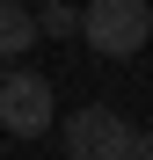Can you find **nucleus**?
<instances>
[{"label":"nucleus","mask_w":153,"mask_h":160,"mask_svg":"<svg viewBox=\"0 0 153 160\" xmlns=\"http://www.w3.org/2000/svg\"><path fill=\"white\" fill-rule=\"evenodd\" d=\"M80 37L102 58H139L153 37V8L146 0H80Z\"/></svg>","instance_id":"f257e3e1"},{"label":"nucleus","mask_w":153,"mask_h":160,"mask_svg":"<svg viewBox=\"0 0 153 160\" xmlns=\"http://www.w3.org/2000/svg\"><path fill=\"white\" fill-rule=\"evenodd\" d=\"M37 8H22V0H0V66H8V58H29V51H37Z\"/></svg>","instance_id":"20e7f679"},{"label":"nucleus","mask_w":153,"mask_h":160,"mask_svg":"<svg viewBox=\"0 0 153 160\" xmlns=\"http://www.w3.org/2000/svg\"><path fill=\"white\" fill-rule=\"evenodd\" d=\"M37 29L44 37H80V0H44L37 8Z\"/></svg>","instance_id":"39448f33"},{"label":"nucleus","mask_w":153,"mask_h":160,"mask_svg":"<svg viewBox=\"0 0 153 160\" xmlns=\"http://www.w3.org/2000/svg\"><path fill=\"white\" fill-rule=\"evenodd\" d=\"M0 124H8L15 138H37V131H51V124H59V102H51V80L8 58V73H0Z\"/></svg>","instance_id":"f03ea898"},{"label":"nucleus","mask_w":153,"mask_h":160,"mask_svg":"<svg viewBox=\"0 0 153 160\" xmlns=\"http://www.w3.org/2000/svg\"><path fill=\"white\" fill-rule=\"evenodd\" d=\"M59 138H66L73 160H131V138H139V131L124 124L110 102H88V109H73L59 124Z\"/></svg>","instance_id":"7ed1b4c3"},{"label":"nucleus","mask_w":153,"mask_h":160,"mask_svg":"<svg viewBox=\"0 0 153 160\" xmlns=\"http://www.w3.org/2000/svg\"><path fill=\"white\" fill-rule=\"evenodd\" d=\"M131 153H139V160H153V131H139V138H131Z\"/></svg>","instance_id":"423d86ee"}]
</instances>
